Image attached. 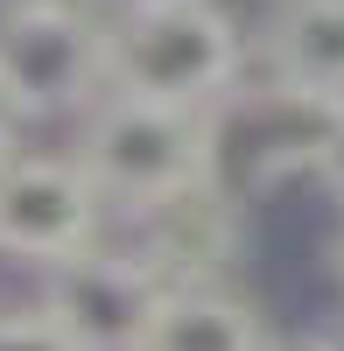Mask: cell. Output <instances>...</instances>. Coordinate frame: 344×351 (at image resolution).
I'll list each match as a JSON object with an SVG mask.
<instances>
[{
    "label": "cell",
    "mask_w": 344,
    "mask_h": 351,
    "mask_svg": "<svg viewBox=\"0 0 344 351\" xmlns=\"http://www.w3.org/2000/svg\"><path fill=\"white\" fill-rule=\"evenodd\" d=\"M112 92L211 112L246 77V36L225 0H140L106 14Z\"/></svg>",
    "instance_id": "6da1fadb"
},
{
    "label": "cell",
    "mask_w": 344,
    "mask_h": 351,
    "mask_svg": "<svg viewBox=\"0 0 344 351\" xmlns=\"http://www.w3.org/2000/svg\"><path fill=\"white\" fill-rule=\"evenodd\" d=\"M77 162L99 183L106 211H120V218L155 211L169 197H190V190L218 183L211 176V112L134 99V92H106L84 112Z\"/></svg>",
    "instance_id": "7a4b0ae2"
},
{
    "label": "cell",
    "mask_w": 344,
    "mask_h": 351,
    "mask_svg": "<svg viewBox=\"0 0 344 351\" xmlns=\"http://www.w3.org/2000/svg\"><path fill=\"white\" fill-rule=\"evenodd\" d=\"M344 120V99L302 92V84L260 71V84H232L211 106V176L218 190H232L239 204H253L260 190L288 183V176H317L323 141Z\"/></svg>",
    "instance_id": "3957f363"
},
{
    "label": "cell",
    "mask_w": 344,
    "mask_h": 351,
    "mask_svg": "<svg viewBox=\"0 0 344 351\" xmlns=\"http://www.w3.org/2000/svg\"><path fill=\"white\" fill-rule=\"evenodd\" d=\"M169 302V274L134 246H77L42 267V309L77 351H148V330Z\"/></svg>",
    "instance_id": "277c9868"
},
{
    "label": "cell",
    "mask_w": 344,
    "mask_h": 351,
    "mask_svg": "<svg viewBox=\"0 0 344 351\" xmlns=\"http://www.w3.org/2000/svg\"><path fill=\"white\" fill-rule=\"evenodd\" d=\"M0 84L21 120H84L106 92V14H0Z\"/></svg>",
    "instance_id": "5b68a950"
},
{
    "label": "cell",
    "mask_w": 344,
    "mask_h": 351,
    "mask_svg": "<svg viewBox=\"0 0 344 351\" xmlns=\"http://www.w3.org/2000/svg\"><path fill=\"white\" fill-rule=\"evenodd\" d=\"M106 197L77 155H8L0 162V260L49 267L77 246L106 239Z\"/></svg>",
    "instance_id": "8992f818"
},
{
    "label": "cell",
    "mask_w": 344,
    "mask_h": 351,
    "mask_svg": "<svg viewBox=\"0 0 344 351\" xmlns=\"http://www.w3.org/2000/svg\"><path fill=\"white\" fill-rule=\"evenodd\" d=\"M239 211L246 204L232 190H218V183L190 190V197H169L155 211H134V225H140L134 253H148L169 274V288L176 281H218V267L239 246Z\"/></svg>",
    "instance_id": "52a82bcc"
},
{
    "label": "cell",
    "mask_w": 344,
    "mask_h": 351,
    "mask_svg": "<svg viewBox=\"0 0 344 351\" xmlns=\"http://www.w3.org/2000/svg\"><path fill=\"white\" fill-rule=\"evenodd\" d=\"M260 71L344 99V0H274L260 28Z\"/></svg>",
    "instance_id": "ba28073f"
},
{
    "label": "cell",
    "mask_w": 344,
    "mask_h": 351,
    "mask_svg": "<svg viewBox=\"0 0 344 351\" xmlns=\"http://www.w3.org/2000/svg\"><path fill=\"white\" fill-rule=\"evenodd\" d=\"M267 324L225 281H176L148 330V351H267Z\"/></svg>",
    "instance_id": "9c48e42d"
},
{
    "label": "cell",
    "mask_w": 344,
    "mask_h": 351,
    "mask_svg": "<svg viewBox=\"0 0 344 351\" xmlns=\"http://www.w3.org/2000/svg\"><path fill=\"white\" fill-rule=\"evenodd\" d=\"M0 351H77L64 324L36 302V309H0Z\"/></svg>",
    "instance_id": "30bf717a"
},
{
    "label": "cell",
    "mask_w": 344,
    "mask_h": 351,
    "mask_svg": "<svg viewBox=\"0 0 344 351\" xmlns=\"http://www.w3.org/2000/svg\"><path fill=\"white\" fill-rule=\"evenodd\" d=\"M317 183L330 190V204L344 211V120L330 127V141H323V162H317Z\"/></svg>",
    "instance_id": "8fae6325"
},
{
    "label": "cell",
    "mask_w": 344,
    "mask_h": 351,
    "mask_svg": "<svg viewBox=\"0 0 344 351\" xmlns=\"http://www.w3.org/2000/svg\"><path fill=\"white\" fill-rule=\"evenodd\" d=\"M0 14H112V0H0Z\"/></svg>",
    "instance_id": "7c38bea8"
},
{
    "label": "cell",
    "mask_w": 344,
    "mask_h": 351,
    "mask_svg": "<svg viewBox=\"0 0 344 351\" xmlns=\"http://www.w3.org/2000/svg\"><path fill=\"white\" fill-rule=\"evenodd\" d=\"M21 127H28V120L14 112V99H8V84H0V162H8V155L21 148Z\"/></svg>",
    "instance_id": "4fadbf2b"
},
{
    "label": "cell",
    "mask_w": 344,
    "mask_h": 351,
    "mask_svg": "<svg viewBox=\"0 0 344 351\" xmlns=\"http://www.w3.org/2000/svg\"><path fill=\"white\" fill-rule=\"evenodd\" d=\"M302 351H344V316H337V324H323V330H317V337H309Z\"/></svg>",
    "instance_id": "5bb4252c"
},
{
    "label": "cell",
    "mask_w": 344,
    "mask_h": 351,
    "mask_svg": "<svg viewBox=\"0 0 344 351\" xmlns=\"http://www.w3.org/2000/svg\"><path fill=\"white\" fill-rule=\"evenodd\" d=\"M330 274H337V288H344V218H337V239H330Z\"/></svg>",
    "instance_id": "9a60e30c"
},
{
    "label": "cell",
    "mask_w": 344,
    "mask_h": 351,
    "mask_svg": "<svg viewBox=\"0 0 344 351\" xmlns=\"http://www.w3.org/2000/svg\"><path fill=\"white\" fill-rule=\"evenodd\" d=\"M112 8H140V0H112Z\"/></svg>",
    "instance_id": "2e32d148"
},
{
    "label": "cell",
    "mask_w": 344,
    "mask_h": 351,
    "mask_svg": "<svg viewBox=\"0 0 344 351\" xmlns=\"http://www.w3.org/2000/svg\"><path fill=\"white\" fill-rule=\"evenodd\" d=\"M267 351H288V344H267Z\"/></svg>",
    "instance_id": "e0dca14e"
}]
</instances>
